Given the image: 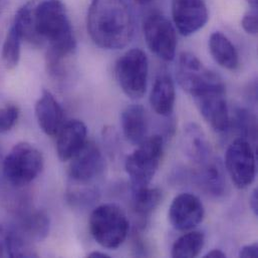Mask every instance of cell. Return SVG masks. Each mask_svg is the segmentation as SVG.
<instances>
[{
	"label": "cell",
	"mask_w": 258,
	"mask_h": 258,
	"mask_svg": "<svg viewBox=\"0 0 258 258\" xmlns=\"http://www.w3.org/2000/svg\"><path fill=\"white\" fill-rule=\"evenodd\" d=\"M205 244V235L200 231H190L179 237L173 244L171 255L174 258L196 257Z\"/></svg>",
	"instance_id": "603a6c76"
},
{
	"label": "cell",
	"mask_w": 258,
	"mask_h": 258,
	"mask_svg": "<svg viewBox=\"0 0 258 258\" xmlns=\"http://www.w3.org/2000/svg\"><path fill=\"white\" fill-rule=\"evenodd\" d=\"M7 234L8 230L0 225V257L7 256Z\"/></svg>",
	"instance_id": "f546056e"
},
{
	"label": "cell",
	"mask_w": 258,
	"mask_h": 258,
	"mask_svg": "<svg viewBox=\"0 0 258 258\" xmlns=\"http://www.w3.org/2000/svg\"><path fill=\"white\" fill-rule=\"evenodd\" d=\"M226 257V254L220 250V249H212L211 251L207 252L204 258H225Z\"/></svg>",
	"instance_id": "1f68e13d"
},
{
	"label": "cell",
	"mask_w": 258,
	"mask_h": 258,
	"mask_svg": "<svg viewBox=\"0 0 258 258\" xmlns=\"http://www.w3.org/2000/svg\"><path fill=\"white\" fill-rule=\"evenodd\" d=\"M88 257L90 258H110L111 256L107 253L100 252V251H93L88 254Z\"/></svg>",
	"instance_id": "d6a6232c"
},
{
	"label": "cell",
	"mask_w": 258,
	"mask_h": 258,
	"mask_svg": "<svg viewBox=\"0 0 258 258\" xmlns=\"http://www.w3.org/2000/svg\"><path fill=\"white\" fill-rule=\"evenodd\" d=\"M199 185L208 194L219 197L224 194L226 179L222 162L216 158H210L206 163L199 166L197 174Z\"/></svg>",
	"instance_id": "ffe728a7"
},
{
	"label": "cell",
	"mask_w": 258,
	"mask_h": 258,
	"mask_svg": "<svg viewBox=\"0 0 258 258\" xmlns=\"http://www.w3.org/2000/svg\"><path fill=\"white\" fill-rule=\"evenodd\" d=\"M18 108L13 105L0 108V134L12 129L18 120Z\"/></svg>",
	"instance_id": "4316f807"
},
{
	"label": "cell",
	"mask_w": 258,
	"mask_h": 258,
	"mask_svg": "<svg viewBox=\"0 0 258 258\" xmlns=\"http://www.w3.org/2000/svg\"><path fill=\"white\" fill-rule=\"evenodd\" d=\"M50 219L47 213L40 209L21 211L16 230L30 241H41L49 233Z\"/></svg>",
	"instance_id": "ac0fdd59"
},
{
	"label": "cell",
	"mask_w": 258,
	"mask_h": 258,
	"mask_svg": "<svg viewBox=\"0 0 258 258\" xmlns=\"http://www.w3.org/2000/svg\"><path fill=\"white\" fill-rule=\"evenodd\" d=\"M225 167L237 188L244 189L252 184L256 175V163L248 140L239 137L229 145L225 155Z\"/></svg>",
	"instance_id": "30bf717a"
},
{
	"label": "cell",
	"mask_w": 258,
	"mask_h": 258,
	"mask_svg": "<svg viewBox=\"0 0 258 258\" xmlns=\"http://www.w3.org/2000/svg\"><path fill=\"white\" fill-rule=\"evenodd\" d=\"M233 126L243 139H255L257 133V124L254 115L244 108H236L233 113V118H230Z\"/></svg>",
	"instance_id": "484cf974"
},
{
	"label": "cell",
	"mask_w": 258,
	"mask_h": 258,
	"mask_svg": "<svg viewBox=\"0 0 258 258\" xmlns=\"http://www.w3.org/2000/svg\"><path fill=\"white\" fill-rule=\"evenodd\" d=\"M70 161V184L98 187L96 183L103 177L106 163L103 153L97 144L87 142L84 148Z\"/></svg>",
	"instance_id": "9c48e42d"
},
{
	"label": "cell",
	"mask_w": 258,
	"mask_h": 258,
	"mask_svg": "<svg viewBox=\"0 0 258 258\" xmlns=\"http://www.w3.org/2000/svg\"><path fill=\"white\" fill-rule=\"evenodd\" d=\"M172 17L175 28L189 36L205 26L209 13L205 0H172Z\"/></svg>",
	"instance_id": "7c38bea8"
},
{
	"label": "cell",
	"mask_w": 258,
	"mask_h": 258,
	"mask_svg": "<svg viewBox=\"0 0 258 258\" xmlns=\"http://www.w3.org/2000/svg\"><path fill=\"white\" fill-rule=\"evenodd\" d=\"M205 209L201 200L194 194L182 193L173 199L168 217L178 231H189L197 227L204 218Z\"/></svg>",
	"instance_id": "4fadbf2b"
},
{
	"label": "cell",
	"mask_w": 258,
	"mask_h": 258,
	"mask_svg": "<svg viewBox=\"0 0 258 258\" xmlns=\"http://www.w3.org/2000/svg\"><path fill=\"white\" fill-rule=\"evenodd\" d=\"M124 136L131 144L139 146L147 138L149 132V119L147 112L141 105H131L121 116Z\"/></svg>",
	"instance_id": "e0dca14e"
},
{
	"label": "cell",
	"mask_w": 258,
	"mask_h": 258,
	"mask_svg": "<svg viewBox=\"0 0 258 258\" xmlns=\"http://www.w3.org/2000/svg\"><path fill=\"white\" fill-rule=\"evenodd\" d=\"M164 151V140L160 135L148 137L126 159L125 168L132 189L149 186L154 178Z\"/></svg>",
	"instance_id": "5b68a950"
},
{
	"label": "cell",
	"mask_w": 258,
	"mask_h": 258,
	"mask_svg": "<svg viewBox=\"0 0 258 258\" xmlns=\"http://www.w3.org/2000/svg\"><path fill=\"white\" fill-rule=\"evenodd\" d=\"M247 2L249 3L250 7H254V8H257V0H247Z\"/></svg>",
	"instance_id": "836d02e7"
},
{
	"label": "cell",
	"mask_w": 258,
	"mask_h": 258,
	"mask_svg": "<svg viewBox=\"0 0 258 258\" xmlns=\"http://www.w3.org/2000/svg\"><path fill=\"white\" fill-rule=\"evenodd\" d=\"M181 147L186 157L201 166L211 158L209 142L202 128L195 123L188 124L182 133Z\"/></svg>",
	"instance_id": "2e32d148"
},
{
	"label": "cell",
	"mask_w": 258,
	"mask_h": 258,
	"mask_svg": "<svg viewBox=\"0 0 258 258\" xmlns=\"http://www.w3.org/2000/svg\"><path fill=\"white\" fill-rule=\"evenodd\" d=\"M89 225L93 238L108 249L120 247L129 233L128 217L125 211L114 203L102 204L95 208Z\"/></svg>",
	"instance_id": "3957f363"
},
{
	"label": "cell",
	"mask_w": 258,
	"mask_h": 258,
	"mask_svg": "<svg viewBox=\"0 0 258 258\" xmlns=\"http://www.w3.org/2000/svg\"><path fill=\"white\" fill-rule=\"evenodd\" d=\"M209 50L214 60L223 69L235 71L239 67V55L230 39L220 31H215L209 38Z\"/></svg>",
	"instance_id": "44dd1931"
},
{
	"label": "cell",
	"mask_w": 258,
	"mask_h": 258,
	"mask_svg": "<svg viewBox=\"0 0 258 258\" xmlns=\"http://www.w3.org/2000/svg\"><path fill=\"white\" fill-rule=\"evenodd\" d=\"M21 37L16 29L11 25L4 39L1 51L3 64L7 70H13L17 67L21 52Z\"/></svg>",
	"instance_id": "cb8c5ba5"
},
{
	"label": "cell",
	"mask_w": 258,
	"mask_h": 258,
	"mask_svg": "<svg viewBox=\"0 0 258 258\" xmlns=\"http://www.w3.org/2000/svg\"><path fill=\"white\" fill-rule=\"evenodd\" d=\"M249 205L251 207L252 212L254 213L255 216H258V190L257 188H255L249 198Z\"/></svg>",
	"instance_id": "4dcf8cb0"
},
{
	"label": "cell",
	"mask_w": 258,
	"mask_h": 258,
	"mask_svg": "<svg viewBox=\"0 0 258 258\" xmlns=\"http://www.w3.org/2000/svg\"><path fill=\"white\" fill-rule=\"evenodd\" d=\"M35 117L41 131L54 137L66 124V115L60 104L48 91H43L35 104Z\"/></svg>",
	"instance_id": "5bb4252c"
},
{
	"label": "cell",
	"mask_w": 258,
	"mask_h": 258,
	"mask_svg": "<svg viewBox=\"0 0 258 258\" xmlns=\"http://www.w3.org/2000/svg\"><path fill=\"white\" fill-rule=\"evenodd\" d=\"M241 25L243 29L252 35L257 34V8L251 7L250 10H248L241 20Z\"/></svg>",
	"instance_id": "83f0119b"
},
{
	"label": "cell",
	"mask_w": 258,
	"mask_h": 258,
	"mask_svg": "<svg viewBox=\"0 0 258 258\" xmlns=\"http://www.w3.org/2000/svg\"><path fill=\"white\" fill-rule=\"evenodd\" d=\"M135 1L138 2V3H140V4H147V3L151 2L152 0H135Z\"/></svg>",
	"instance_id": "d590c367"
},
{
	"label": "cell",
	"mask_w": 258,
	"mask_h": 258,
	"mask_svg": "<svg viewBox=\"0 0 258 258\" xmlns=\"http://www.w3.org/2000/svg\"><path fill=\"white\" fill-rule=\"evenodd\" d=\"M44 159L42 153L29 143H18L6 155L2 173L11 186L23 187L35 180L42 172Z\"/></svg>",
	"instance_id": "277c9868"
},
{
	"label": "cell",
	"mask_w": 258,
	"mask_h": 258,
	"mask_svg": "<svg viewBox=\"0 0 258 258\" xmlns=\"http://www.w3.org/2000/svg\"><path fill=\"white\" fill-rule=\"evenodd\" d=\"M88 142V128L80 120L66 122L56 135V153L58 158L70 161L74 158Z\"/></svg>",
	"instance_id": "9a60e30c"
},
{
	"label": "cell",
	"mask_w": 258,
	"mask_h": 258,
	"mask_svg": "<svg viewBox=\"0 0 258 258\" xmlns=\"http://www.w3.org/2000/svg\"><path fill=\"white\" fill-rule=\"evenodd\" d=\"M176 100L174 82L168 75H160L153 85L150 94V104L154 112L162 117L173 114Z\"/></svg>",
	"instance_id": "d6986e66"
},
{
	"label": "cell",
	"mask_w": 258,
	"mask_h": 258,
	"mask_svg": "<svg viewBox=\"0 0 258 258\" xmlns=\"http://www.w3.org/2000/svg\"><path fill=\"white\" fill-rule=\"evenodd\" d=\"M144 37L150 50L165 61H172L176 55L177 35L172 22L161 12L153 11L143 21Z\"/></svg>",
	"instance_id": "52a82bcc"
},
{
	"label": "cell",
	"mask_w": 258,
	"mask_h": 258,
	"mask_svg": "<svg viewBox=\"0 0 258 258\" xmlns=\"http://www.w3.org/2000/svg\"><path fill=\"white\" fill-rule=\"evenodd\" d=\"M12 26L21 39L47 52L74 55L77 41L62 0H29L16 12Z\"/></svg>",
	"instance_id": "6da1fadb"
},
{
	"label": "cell",
	"mask_w": 258,
	"mask_h": 258,
	"mask_svg": "<svg viewBox=\"0 0 258 258\" xmlns=\"http://www.w3.org/2000/svg\"><path fill=\"white\" fill-rule=\"evenodd\" d=\"M176 78L180 87L191 97L222 81L217 74L207 69L196 55L190 52H183L179 55Z\"/></svg>",
	"instance_id": "8fae6325"
},
{
	"label": "cell",
	"mask_w": 258,
	"mask_h": 258,
	"mask_svg": "<svg viewBox=\"0 0 258 258\" xmlns=\"http://www.w3.org/2000/svg\"><path fill=\"white\" fill-rule=\"evenodd\" d=\"M239 257L256 258L258 257V243L253 242L243 246L239 251Z\"/></svg>",
	"instance_id": "f1b7e54d"
},
{
	"label": "cell",
	"mask_w": 258,
	"mask_h": 258,
	"mask_svg": "<svg viewBox=\"0 0 258 258\" xmlns=\"http://www.w3.org/2000/svg\"><path fill=\"white\" fill-rule=\"evenodd\" d=\"M116 79L124 94L133 100L142 99L147 90L149 61L140 48H132L117 61Z\"/></svg>",
	"instance_id": "8992f818"
},
{
	"label": "cell",
	"mask_w": 258,
	"mask_h": 258,
	"mask_svg": "<svg viewBox=\"0 0 258 258\" xmlns=\"http://www.w3.org/2000/svg\"><path fill=\"white\" fill-rule=\"evenodd\" d=\"M87 28L92 40L109 50L126 47L134 35V17L126 0H92Z\"/></svg>",
	"instance_id": "7a4b0ae2"
},
{
	"label": "cell",
	"mask_w": 258,
	"mask_h": 258,
	"mask_svg": "<svg viewBox=\"0 0 258 258\" xmlns=\"http://www.w3.org/2000/svg\"><path fill=\"white\" fill-rule=\"evenodd\" d=\"M7 256L9 257H36L31 241L19 233L16 229L8 230Z\"/></svg>",
	"instance_id": "d4e9b609"
},
{
	"label": "cell",
	"mask_w": 258,
	"mask_h": 258,
	"mask_svg": "<svg viewBox=\"0 0 258 258\" xmlns=\"http://www.w3.org/2000/svg\"><path fill=\"white\" fill-rule=\"evenodd\" d=\"M197 109L210 127L218 133L229 129L230 113L223 81L192 96Z\"/></svg>",
	"instance_id": "ba28073f"
},
{
	"label": "cell",
	"mask_w": 258,
	"mask_h": 258,
	"mask_svg": "<svg viewBox=\"0 0 258 258\" xmlns=\"http://www.w3.org/2000/svg\"><path fill=\"white\" fill-rule=\"evenodd\" d=\"M5 3H6V0H0V15H1V13H2V10L4 9Z\"/></svg>",
	"instance_id": "e575fe53"
},
{
	"label": "cell",
	"mask_w": 258,
	"mask_h": 258,
	"mask_svg": "<svg viewBox=\"0 0 258 258\" xmlns=\"http://www.w3.org/2000/svg\"><path fill=\"white\" fill-rule=\"evenodd\" d=\"M133 209L139 219L145 224L162 201V191L149 186L133 188Z\"/></svg>",
	"instance_id": "7402d4cb"
}]
</instances>
